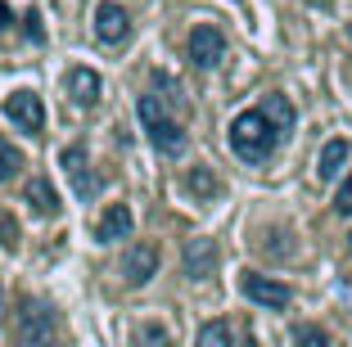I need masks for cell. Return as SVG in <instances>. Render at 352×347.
Instances as JSON below:
<instances>
[{"label": "cell", "instance_id": "6da1fadb", "mask_svg": "<svg viewBox=\"0 0 352 347\" xmlns=\"http://www.w3.org/2000/svg\"><path fill=\"white\" fill-rule=\"evenodd\" d=\"M276 140H280V131L267 122V113H262V109L239 113L235 122H230V149H235V158H244V163H262V158H271Z\"/></svg>", "mask_w": 352, "mask_h": 347}, {"label": "cell", "instance_id": "7a4b0ae2", "mask_svg": "<svg viewBox=\"0 0 352 347\" xmlns=\"http://www.w3.org/2000/svg\"><path fill=\"white\" fill-rule=\"evenodd\" d=\"M135 113H140V126H145V135L154 140L158 153H181V149H186V131L167 117V109H163L158 95H140Z\"/></svg>", "mask_w": 352, "mask_h": 347}, {"label": "cell", "instance_id": "3957f363", "mask_svg": "<svg viewBox=\"0 0 352 347\" xmlns=\"http://www.w3.org/2000/svg\"><path fill=\"white\" fill-rule=\"evenodd\" d=\"M54 338H59V320H54V311L28 298V302H23V311H19L14 343H19V347H54Z\"/></svg>", "mask_w": 352, "mask_h": 347}, {"label": "cell", "instance_id": "277c9868", "mask_svg": "<svg viewBox=\"0 0 352 347\" xmlns=\"http://www.w3.org/2000/svg\"><path fill=\"white\" fill-rule=\"evenodd\" d=\"M59 167L68 172V181H73V194H77V199H95V194H100V176L91 172V163H86V149H82V144H68V149L59 153Z\"/></svg>", "mask_w": 352, "mask_h": 347}, {"label": "cell", "instance_id": "5b68a950", "mask_svg": "<svg viewBox=\"0 0 352 347\" xmlns=\"http://www.w3.org/2000/svg\"><path fill=\"white\" fill-rule=\"evenodd\" d=\"M239 293L249 298V302H262V306H289V289L280 284V280H271V276H258V271H244V276H239Z\"/></svg>", "mask_w": 352, "mask_h": 347}, {"label": "cell", "instance_id": "8992f818", "mask_svg": "<svg viewBox=\"0 0 352 347\" xmlns=\"http://www.w3.org/2000/svg\"><path fill=\"white\" fill-rule=\"evenodd\" d=\"M95 36H100L104 45H122L126 36H131V14H126L122 5H113V0H104L100 10H95Z\"/></svg>", "mask_w": 352, "mask_h": 347}, {"label": "cell", "instance_id": "52a82bcc", "mask_svg": "<svg viewBox=\"0 0 352 347\" xmlns=\"http://www.w3.org/2000/svg\"><path fill=\"white\" fill-rule=\"evenodd\" d=\"M221 54H226V36H221L212 23H199V27L190 32V59H195L199 68H212V63H221Z\"/></svg>", "mask_w": 352, "mask_h": 347}, {"label": "cell", "instance_id": "ba28073f", "mask_svg": "<svg viewBox=\"0 0 352 347\" xmlns=\"http://www.w3.org/2000/svg\"><path fill=\"white\" fill-rule=\"evenodd\" d=\"M5 113H10L23 131H41L45 126V104H41L36 91H14L10 100H5Z\"/></svg>", "mask_w": 352, "mask_h": 347}, {"label": "cell", "instance_id": "9c48e42d", "mask_svg": "<svg viewBox=\"0 0 352 347\" xmlns=\"http://www.w3.org/2000/svg\"><path fill=\"white\" fill-rule=\"evenodd\" d=\"M63 91H68V100L82 104V109H91L95 100L104 95V82L95 68H68V77H63Z\"/></svg>", "mask_w": 352, "mask_h": 347}, {"label": "cell", "instance_id": "30bf717a", "mask_svg": "<svg viewBox=\"0 0 352 347\" xmlns=\"http://www.w3.org/2000/svg\"><path fill=\"white\" fill-rule=\"evenodd\" d=\"M131 225H135L131 208H126V203H109V208H104V216L95 221V239H100V244L126 239V235H131Z\"/></svg>", "mask_w": 352, "mask_h": 347}, {"label": "cell", "instance_id": "8fae6325", "mask_svg": "<svg viewBox=\"0 0 352 347\" xmlns=\"http://www.w3.org/2000/svg\"><path fill=\"white\" fill-rule=\"evenodd\" d=\"M154 271H158V244H135V248H126L122 276L131 280V284H145V280H154Z\"/></svg>", "mask_w": 352, "mask_h": 347}, {"label": "cell", "instance_id": "7c38bea8", "mask_svg": "<svg viewBox=\"0 0 352 347\" xmlns=\"http://www.w3.org/2000/svg\"><path fill=\"white\" fill-rule=\"evenodd\" d=\"M212 262H217V244L212 239H190L186 244V276L190 280H208Z\"/></svg>", "mask_w": 352, "mask_h": 347}, {"label": "cell", "instance_id": "4fadbf2b", "mask_svg": "<svg viewBox=\"0 0 352 347\" xmlns=\"http://www.w3.org/2000/svg\"><path fill=\"white\" fill-rule=\"evenodd\" d=\"M23 199L32 203L36 216H59V194H54V185L45 181V176H32L28 190H23Z\"/></svg>", "mask_w": 352, "mask_h": 347}, {"label": "cell", "instance_id": "5bb4252c", "mask_svg": "<svg viewBox=\"0 0 352 347\" xmlns=\"http://www.w3.org/2000/svg\"><path fill=\"white\" fill-rule=\"evenodd\" d=\"M348 140H325L321 158H316V172H321V181H334V176L343 172V163H348Z\"/></svg>", "mask_w": 352, "mask_h": 347}, {"label": "cell", "instance_id": "9a60e30c", "mask_svg": "<svg viewBox=\"0 0 352 347\" xmlns=\"http://www.w3.org/2000/svg\"><path fill=\"white\" fill-rule=\"evenodd\" d=\"M186 190L195 199H204V203H212V199L221 194V181L212 176V167H190L186 172Z\"/></svg>", "mask_w": 352, "mask_h": 347}, {"label": "cell", "instance_id": "2e32d148", "mask_svg": "<svg viewBox=\"0 0 352 347\" xmlns=\"http://www.w3.org/2000/svg\"><path fill=\"white\" fill-rule=\"evenodd\" d=\"M262 113H267V122L276 126L280 135H285V131L294 126V104L285 100V95H267V104H262Z\"/></svg>", "mask_w": 352, "mask_h": 347}, {"label": "cell", "instance_id": "e0dca14e", "mask_svg": "<svg viewBox=\"0 0 352 347\" xmlns=\"http://www.w3.org/2000/svg\"><path fill=\"white\" fill-rule=\"evenodd\" d=\"M195 347H230L226 320H212V325H204V329H199V338H195Z\"/></svg>", "mask_w": 352, "mask_h": 347}, {"label": "cell", "instance_id": "ac0fdd59", "mask_svg": "<svg viewBox=\"0 0 352 347\" xmlns=\"http://www.w3.org/2000/svg\"><path fill=\"white\" fill-rule=\"evenodd\" d=\"M19 167H23V153L14 149L10 140H0V181H14V176H19Z\"/></svg>", "mask_w": 352, "mask_h": 347}, {"label": "cell", "instance_id": "d6986e66", "mask_svg": "<svg viewBox=\"0 0 352 347\" xmlns=\"http://www.w3.org/2000/svg\"><path fill=\"white\" fill-rule=\"evenodd\" d=\"M135 347H172V334L163 325H140L135 329Z\"/></svg>", "mask_w": 352, "mask_h": 347}, {"label": "cell", "instance_id": "ffe728a7", "mask_svg": "<svg viewBox=\"0 0 352 347\" xmlns=\"http://www.w3.org/2000/svg\"><path fill=\"white\" fill-rule=\"evenodd\" d=\"M0 248H5V253H19V221H14L5 208H0Z\"/></svg>", "mask_w": 352, "mask_h": 347}, {"label": "cell", "instance_id": "44dd1931", "mask_svg": "<svg viewBox=\"0 0 352 347\" xmlns=\"http://www.w3.org/2000/svg\"><path fill=\"white\" fill-rule=\"evenodd\" d=\"M294 347H330V338H325L321 325H298V334H294Z\"/></svg>", "mask_w": 352, "mask_h": 347}, {"label": "cell", "instance_id": "7402d4cb", "mask_svg": "<svg viewBox=\"0 0 352 347\" xmlns=\"http://www.w3.org/2000/svg\"><path fill=\"white\" fill-rule=\"evenodd\" d=\"M334 212H339V216H352V176L339 185V194H334Z\"/></svg>", "mask_w": 352, "mask_h": 347}, {"label": "cell", "instance_id": "603a6c76", "mask_svg": "<svg viewBox=\"0 0 352 347\" xmlns=\"http://www.w3.org/2000/svg\"><path fill=\"white\" fill-rule=\"evenodd\" d=\"M23 32H28V36H32V41H45V27H41V19H36V14H23Z\"/></svg>", "mask_w": 352, "mask_h": 347}, {"label": "cell", "instance_id": "cb8c5ba5", "mask_svg": "<svg viewBox=\"0 0 352 347\" xmlns=\"http://www.w3.org/2000/svg\"><path fill=\"white\" fill-rule=\"evenodd\" d=\"M10 23H14V14H10V5L0 0V27H10Z\"/></svg>", "mask_w": 352, "mask_h": 347}, {"label": "cell", "instance_id": "d4e9b609", "mask_svg": "<svg viewBox=\"0 0 352 347\" xmlns=\"http://www.w3.org/2000/svg\"><path fill=\"white\" fill-rule=\"evenodd\" d=\"M307 5H311V10H330L334 0H307Z\"/></svg>", "mask_w": 352, "mask_h": 347}, {"label": "cell", "instance_id": "484cf974", "mask_svg": "<svg viewBox=\"0 0 352 347\" xmlns=\"http://www.w3.org/2000/svg\"><path fill=\"white\" fill-rule=\"evenodd\" d=\"M0 316H5V289H0Z\"/></svg>", "mask_w": 352, "mask_h": 347}, {"label": "cell", "instance_id": "4316f807", "mask_svg": "<svg viewBox=\"0 0 352 347\" xmlns=\"http://www.w3.org/2000/svg\"><path fill=\"white\" fill-rule=\"evenodd\" d=\"M348 41H352V27H348Z\"/></svg>", "mask_w": 352, "mask_h": 347}]
</instances>
